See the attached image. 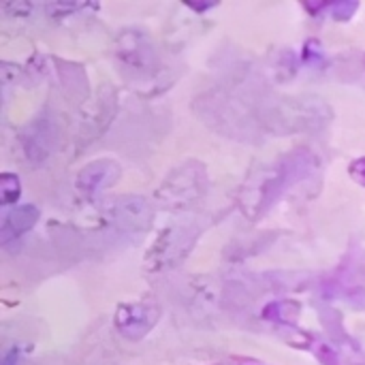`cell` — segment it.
Returning <instances> with one entry per match:
<instances>
[{
	"instance_id": "obj_1",
	"label": "cell",
	"mask_w": 365,
	"mask_h": 365,
	"mask_svg": "<svg viewBox=\"0 0 365 365\" xmlns=\"http://www.w3.org/2000/svg\"><path fill=\"white\" fill-rule=\"evenodd\" d=\"M331 120V109L325 101L314 96L303 99H284L272 103L265 113V122L274 132H299V130H318Z\"/></svg>"
},
{
	"instance_id": "obj_2",
	"label": "cell",
	"mask_w": 365,
	"mask_h": 365,
	"mask_svg": "<svg viewBox=\"0 0 365 365\" xmlns=\"http://www.w3.org/2000/svg\"><path fill=\"white\" fill-rule=\"evenodd\" d=\"M207 176L201 163H186L184 167L171 171L156 192V201L165 207L178 209L188 207L205 195Z\"/></svg>"
},
{
	"instance_id": "obj_3",
	"label": "cell",
	"mask_w": 365,
	"mask_h": 365,
	"mask_svg": "<svg viewBox=\"0 0 365 365\" xmlns=\"http://www.w3.org/2000/svg\"><path fill=\"white\" fill-rule=\"evenodd\" d=\"M199 233L201 231L195 224H173L165 228L150 248L145 257V267L152 269V272H163V269L180 265L190 252V248L195 246Z\"/></svg>"
},
{
	"instance_id": "obj_4",
	"label": "cell",
	"mask_w": 365,
	"mask_h": 365,
	"mask_svg": "<svg viewBox=\"0 0 365 365\" xmlns=\"http://www.w3.org/2000/svg\"><path fill=\"white\" fill-rule=\"evenodd\" d=\"M318 169L316 158L310 152H293L276 167L274 176L259 188V207H269L282 192L303 182Z\"/></svg>"
},
{
	"instance_id": "obj_5",
	"label": "cell",
	"mask_w": 365,
	"mask_h": 365,
	"mask_svg": "<svg viewBox=\"0 0 365 365\" xmlns=\"http://www.w3.org/2000/svg\"><path fill=\"white\" fill-rule=\"evenodd\" d=\"M120 64L124 67V73L132 77H150L156 73L158 56L154 49V43L150 36L137 28L124 30L118 36V49H115Z\"/></svg>"
},
{
	"instance_id": "obj_6",
	"label": "cell",
	"mask_w": 365,
	"mask_h": 365,
	"mask_svg": "<svg viewBox=\"0 0 365 365\" xmlns=\"http://www.w3.org/2000/svg\"><path fill=\"white\" fill-rule=\"evenodd\" d=\"M105 220L120 233H143L152 222V207L143 197H118L107 203Z\"/></svg>"
},
{
	"instance_id": "obj_7",
	"label": "cell",
	"mask_w": 365,
	"mask_h": 365,
	"mask_svg": "<svg viewBox=\"0 0 365 365\" xmlns=\"http://www.w3.org/2000/svg\"><path fill=\"white\" fill-rule=\"evenodd\" d=\"M22 141H24L26 156L32 163H43L51 156L58 145V124L49 109H43L26 126Z\"/></svg>"
},
{
	"instance_id": "obj_8",
	"label": "cell",
	"mask_w": 365,
	"mask_h": 365,
	"mask_svg": "<svg viewBox=\"0 0 365 365\" xmlns=\"http://www.w3.org/2000/svg\"><path fill=\"white\" fill-rule=\"evenodd\" d=\"M158 318L161 310L156 303H122L113 316V322L122 338L139 342L156 327Z\"/></svg>"
},
{
	"instance_id": "obj_9",
	"label": "cell",
	"mask_w": 365,
	"mask_h": 365,
	"mask_svg": "<svg viewBox=\"0 0 365 365\" xmlns=\"http://www.w3.org/2000/svg\"><path fill=\"white\" fill-rule=\"evenodd\" d=\"M120 176H122V169L115 161L111 158L92 161L80 171V176H77V188H80V192H84L86 197H94V195H99V192H103L105 188L113 186L120 180Z\"/></svg>"
},
{
	"instance_id": "obj_10",
	"label": "cell",
	"mask_w": 365,
	"mask_h": 365,
	"mask_svg": "<svg viewBox=\"0 0 365 365\" xmlns=\"http://www.w3.org/2000/svg\"><path fill=\"white\" fill-rule=\"evenodd\" d=\"M38 207L36 205H19V207H13L9 214L5 216L3 220V226H0V237H3V244H9L13 239H19L24 233L36 224L38 220Z\"/></svg>"
},
{
	"instance_id": "obj_11",
	"label": "cell",
	"mask_w": 365,
	"mask_h": 365,
	"mask_svg": "<svg viewBox=\"0 0 365 365\" xmlns=\"http://www.w3.org/2000/svg\"><path fill=\"white\" fill-rule=\"evenodd\" d=\"M22 197V182L15 176V173H3L0 178V199L3 205H13L17 199Z\"/></svg>"
},
{
	"instance_id": "obj_12",
	"label": "cell",
	"mask_w": 365,
	"mask_h": 365,
	"mask_svg": "<svg viewBox=\"0 0 365 365\" xmlns=\"http://www.w3.org/2000/svg\"><path fill=\"white\" fill-rule=\"evenodd\" d=\"M322 60H325V51H322V47H320V43L318 41H307L305 45H303V62L307 64V67H314V69H318L320 64H322Z\"/></svg>"
},
{
	"instance_id": "obj_13",
	"label": "cell",
	"mask_w": 365,
	"mask_h": 365,
	"mask_svg": "<svg viewBox=\"0 0 365 365\" xmlns=\"http://www.w3.org/2000/svg\"><path fill=\"white\" fill-rule=\"evenodd\" d=\"M329 9H331V17L335 19V22H349V19L355 15V11L359 9V3H355V0H342V3H335Z\"/></svg>"
},
{
	"instance_id": "obj_14",
	"label": "cell",
	"mask_w": 365,
	"mask_h": 365,
	"mask_svg": "<svg viewBox=\"0 0 365 365\" xmlns=\"http://www.w3.org/2000/svg\"><path fill=\"white\" fill-rule=\"evenodd\" d=\"M351 178L357 182V184H361L363 188H365V156L363 158H357L353 165H351Z\"/></svg>"
},
{
	"instance_id": "obj_15",
	"label": "cell",
	"mask_w": 365,
	"mask_h": 365,
	"mask_svg": "<svg viewBox=\"0 0 365 365\" xmlns=\"http://www.w3.org/2000/svg\"><path fill=\"white\" fill-rule=\"evenodd\" d=\"M19 359H22V351H19L17 346H13V349L5 355L3 365H19Z\"/></svg>"
},
{
	"instance_id": "obj_16",
	"label": "cell",
	"mask_w": 365,
	"mask_h": 365,
	"mask_svg": "<svg viewBox=\"0 0 365 365\" xmlns=\"http://www.w3.org/2000/svg\"><path fill=\"white\" fill-rule=\"evenodd\" d=\"M250 365H255V363H250Z\"/></svg>"
}]
</instances>
